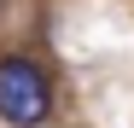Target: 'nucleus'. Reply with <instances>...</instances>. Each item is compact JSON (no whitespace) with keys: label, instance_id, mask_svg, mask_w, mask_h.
<instances>
[{"label":"nucleus","instance_id":"nucleus-1","mask_svg":"<svg viewBox=\"0 0 134 128\" xmlns=\"http://www.w3.org/2000/svg\"><path fill=\"white\" fill-rule=\"evenodd\" d=\"M53 111V88L29 58H0V117L18 128H41Z\"/></svg>","mask_w":134,"mask_h":128}]
</instances>
